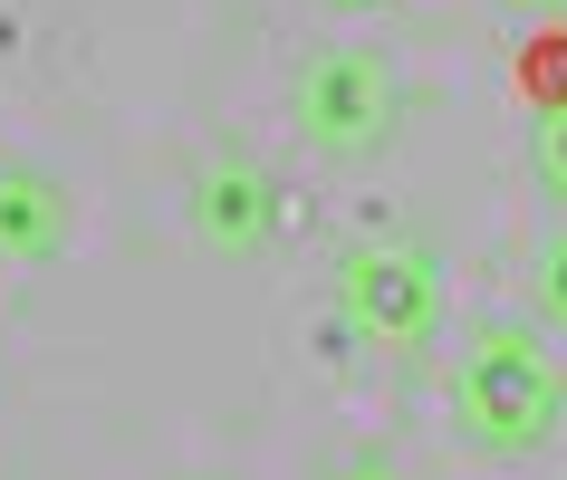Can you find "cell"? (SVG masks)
<instances>
[{
    "label": "cell",
    "mask_w": 567,
    "mask_h": 480,
    "mask_svg": "<svg viewBox=\"0 0 567 480\" xmlns=\"http://www.w3.org/2000/svg\"><path fill=\"white\" fill-rule=\"evenodd\" d=\"M289 116L318 154L337 164H365V154L394 145V125H404V77H394L375 49H308L289 67Z\"/></svg>",
    "instance_id": "7a4b0ae2"
},
{
    "label": "cell",
    "mask_w": 567,
    "mask_h": 480,
    "mask_svg": "<svg viewBox=\"0 0 567 480\" xmlns=\"http://www.w3.org/2000/svg\"><path fill=\"white\" fill-rule=\"evenodd\" d=\"M337 480H404V461H394V451H347Z\"/></svg>",
    "instance_id": "9c48e42d"
},
{
    "label": "cell",
    "mask_w": 567,
    "mask_h": 480,
    "mask_svg": "<svg viewBox=\"0 0 567 480\" xmlns=\"http://www.w3.org/2000/svg\"><path fill=\"white\" fill-rule=\"evenodd\" d=\"M337 10H394V0H337Z\"/></svg>",
    "instance_id": "8fae6325"
},
{
    "label": "cell",
    "mask_w": 567,
    "mask_h": 480,
    "mask_svg": "<svg viewBox=\"0 0 567 480\" xmlns=\"http://www.w3.org/2000/svg\"><path fill=\"white\" fill-rule=\"evenodd\" d=\"M337 317L365 346H394V356L433 346V327H443V270H433V250L404 240V231L347 240V260H337Z\"/></svg>",
    "instance_id": "3957f363"
},
{
    "label": "cell",
    "mask_w": 567,
    "mask_h": 480,
    "mask_svg": "<svg viewBox=\"0 0 567 480\" xmlns=\"http://www.w3.org/2000/svg\"><path fill=\"white\" fill-rule=\"evenodd\" d=\"M509 87L529 96L538 116H567V20L519 30V49H509Z\"/></svg>",
    "instance_id": "8992f818"
},
{
    "label": "cell",
    "mask_w": 567,
    "mask_h": 480,
    "mask_svg": "<svg viewBox=\"0 0 567 480\" xmlns=\"http://www.w3.org/2000/svg\"><path fill=\"white\" fill-rule=\"evenodd\" d=\"M59 250H68V192H59V174L0 164V260L39 270V260H59Z\"/></svg>",
    "instance_id": "5b68a950"
},
{
    "label": "cell",
    "mask_w": 567,
    "mask_h": 480,
    "mask_svg": "<svg viewBox=\"0 0 567 480\" xmlns=\"http://www.w3.org/2000/svg\"><path fill=\"white\" fill-rule=\"evenodd\" d=\"M558 414H567V385H558V365L538 356V336L529 327H481L462 375H452V432L472 451L519 461V451H538L558 432Z\"/></svg>",
    "instance_id": "6da1fadb"
},
{
    "label": "cell",
    "mask_w": 567,
    "mask_h": 480,
    "mask_svg": "<svg viewBox=\"0 0 567 480\" xmlns=\"http://www.w3.org/2000/svg\"><path fill=\"white\" fill-rule=\"evenodd\" d=\"M529 289H538V317H548V327H567V231L548 240V250H538Z\"/></svg>",
    "instance_id": "52a82bcc"
},
{
    "label": "cell",
    "mask_w": 567,
    "mask_h": 480,
    "mask_svg": "<svg viewBox=\"0 0 567 480\" xmlns=\"http://www.w3.org/2000/svg\"><path fill=\"white\" fill-rule=\"evenodd\" d=\"M193 240L221 250V260H260L269 240H279V174H269L260 154H203V174H193Z\"/></svg>",
    "instance_id": "277c9868"
},
{
    "label": "cell",
    "mask_w": 567,
    "mask_h": 480,
    "mask_svg": "<svg viewBox=\"0 0 567 480\" xmlns=\"http://www.w3.org/2000/svg\"><path fill=\"white\" fill-rule=\"evenodd\" d=\"M509 20H519V30H548V20H567V0H501Z\"/></svg>",
    "instance_id": "30bf717a"
},
{
    "label": "cell",
    "mask_w": 567,
    "mask_h": 480,
    "mask_svg": "<svg viewBox=\"0 0 567 480\" xmlns=\"http://www.w3.org/2000/svg\"><path fill=\"white\" fill-rule=\"evenodd\" d=\"M538 182L567 202V116H538Z\"/></svg>",
    "instance_id": "ba28073f"
}]
</instances>
